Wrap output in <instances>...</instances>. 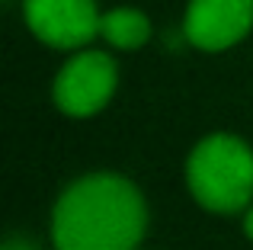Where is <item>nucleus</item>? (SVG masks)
I'll return each instance as SVG.
<instances>
[{
    "mask_svg": "<svg viewBox=\"0 0 253 250\" xmlns=\"http://www.w3.org/2000/svg\"><path fill=\"white\" fill-rule=\"evenodd\" d=\"M186 180L196 202L209 212L231 215L253 199V151L237 135H209L192 148Z\"/></svg>",
    "mask_w": 253,
    "mask_h": 250,
    "instance_id": "nucleus-2",
    "label": "nucleus"
},
{
    "mask_svg": "<svg viewBox=\"0 0 253 250\" xmlns=\"http://www.w3.org/2000/svg\"><path fill=\"white\" fill-rule=\"evenodd\" d=\"M119 83V71L116 61L103 51H77L55 77V106L64 116H74V119H86V116H96L106 103L112 100Z\"/></svg>",
    "mask_w": 253,
    "mask_h": 250,
    "instance_id": "nucleus-3",
    "label": "nucleus"
},
{
    "mask_svg": "<svg viewBox=\"0 0 253 250\" xmlns=\"http://www.w3.org/2000/svg\"><path fill=\"white\" fill-rule=\"evenodd\" d=\"M253 29V0H189L183 32L202 51H224Z\"/></svg>",
    "mask_w": 253,
    "mask_h": 250,
    "instance_id": "nucleus-5",
    "label": "nucleus"
},
{
    "mask_svg": "<svg viewBox=\"0 0 253 250\" xmlns=\"http://www.w3.org/2000/svg\"><path fill=\"white\" fill-rule=\"evenodd\" d=\"M244 228H247V238L253 241V206H250V212H247V218H244Z\"/></svg>",
    "mask_w": 253,
    "mask_h": 250,
    "instance_id": "nucleus-8",
    "label": "nucleus"
},
{
    "mask_svg": "<svg viewBox=\"0 0 253 250\" xmlns=\"http://www.w3.org/2000/svg\"><path fill=\"white\" fill-rule=\"evenodd\" d=\"M3 250H39V247H36V241L23 238V234H10L3 241Z\"/></svg>",
    "mask_w": 253,
    "mask_h": 250,
    "instance_id": "nucleus-7",
    "label": "nucleus"
},
{
    "mask_svg": "<svg viewBox=\"0 0 253 250\" xmlns=\"http://www.w3.org/2000/svg\"><path fill=\"white\" fill-rule=\"evenodd\" d=\"M26 26L39 42L51 48H81L99 36V16L93 0H23Z\"/></svg>",
    "mask_w": 253,
    "mask_h": 250,
    "instance_id": "nucleus-4",
    "label": "nucleus"
},
{
    "mask_svg": "<svg viewBox=\"0 0 253 250\" xmlns=\"http://www.w3.org/2000/svg\"><path fill=\"white\" fill-rule=\"evenodd\" d=\"M144 228V196L119 173L81 176L51 212V241L58 250H135Z\"/></svg>",
    "mask_w": 253,
    "mask_h": 250,
    "instance_id": "nucleus-1",
    "label": "nucleus"
},
{
    "mask_svg": "<svg viewBox=\"0 0 253 250\" xmlns=\"http://www.w3.org/2000/svg\"><path fill=\"white\" fill-rule=\"evenodd\" d=\"M99 36H103L112 48L135 51L151 39V23H148V16H144L141 10L116 6V10H109V13L99 16Z\"/></svg>",
    "mask_w": 253,
    "mask_h": 250,
    "instance_id": "nucleus-6",
    "label": "nucleus"
}]
</instances>
